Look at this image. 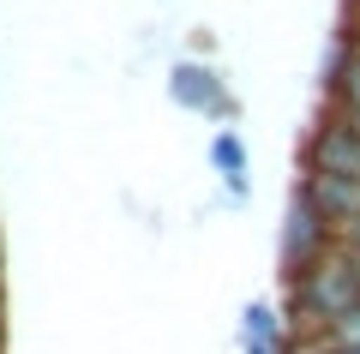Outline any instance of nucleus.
<instances>
[{
  "mask_svg": "<svg viewBox=\"0 0 360 354\" xmlns=\"http://www.w3.org/2000/svg\"><path fill=\"white\" fill-rule=\"evenodd\" d=\"M360 312V265L348 246L324 253L319 265H307L300 277L283 282V318L295 330V342H312V336H330L336 324Z\"/></svg>",
  "mask_w": 360,
  "mask_h": 354,
  "instance_id": "f257e3e1",
  "label": "nucleus"
},
{
  "mask_svg": "<svg viewBox=\"0 0 360 354\" xmlns=\"http://www.w3.org/2000/svg\"><path fill=\"white\" fill-rule=\"evenodd\" d=\"M168 102L186 114H198V120H210V127H234L240 120V96H234L229 72H222L217 61H198V54H180L174 66H168Z\"/></svg>",
  "mask_w": 360,
  "mask_h": 354,
  "instance_id": "f03ea898",
  "label": "nucleus"
},
{
  "mask_svg": "<svg viewBox=\"0 0 360 354\" xmlns=\"http://www.w3.org/2000/svg\"><path fill=\"white\" fill-rule=\"evenodd\" d=\"M336 228L324 222L319 210H312L300 192H288V210H283V234H276V265H283V282L300 277L307 265H319L324 253H336Z\"/></svg>",
  "mask_w": 360,
  "mask_h": 354,
  "instance_id": "7ed1b4c3",
  "label": "nucleus"
},
{
  "mask_svg": "<svg viewBox=\"0 0 360 354\" xmlns=\"http://www.w3.org/2000/svg\"><path fill=\"white\" fill-rule=\"evenodd\" d=\"M300 168H324V175H342L360 187V127L319 108V120L307 132V151H300Z\"/></svg>",
  "mask_w": 360,
  "mask_h": 354,
  "instance_id": "20e7f679",
  "label": "nucleus"
},
{
  "mask_svg": "<svg viewBox=\"0 0 360 354\" xmlns=\"http://www.w3.org/2000/svg\"><path fill=\"white\" fill-rule=\"evenodd\" d=\"M295 192H300V198H307L312 210H319L324 222L336 228V241H348V234L360 228V187H354V180L324 175V168H300Z\"/></svg>",
  "mask_w": 360,
  "mask_h": 354,
  "instance_id": "39448f33",
  "label": "nucleus"
},
{
  "mask_svg": "<svg viewBox=\"0 0 360 354\" xmlns=\"http://www.w3.org/2000/svg\"><path fill=\"white\" fill-rule=\"evenodd\" d=\"M234 342H240V354H295V330L276 301H246L234 318Z\"/></svg>",
  "mask_w": 360,
  "mask_h": 354,
  "instance_id": "423d86ee",
  "label": "nucleus"
},
{
  "mask_svg": "<svg viewBox=\"0 0 360 354\" xmlns=\"http://www.w3.org/2000/svg\"><path fill=\"white\" fill-rule=\"evenodd\" d=\"M205 163H210V175L222 180V192H229V204H246V192H252V151H246V139L234 127H222V132H210V144H205Z\"/></svg>",
  "mask_w": 360,
  "mask_h": 354,
  "instance_id": "0eeeda50",
  "label": "nucleus"
},
{
  "mask_svg": "<svg viewBox=\"0 0 360 354\" xmlns=\"http://www.w3.org/2000/svg\"><path fill=\"white\" fill-rule=\"evenodd\" d=\"M324 114L360 127V37H348L342 49H336L330 72H324Z\"/></svg>",
  "mask_w": 360,
  "mask_h": 354,
  "instance_id": "6e6552de",
  "label": "nucleus"
},
{
  "mask_svg": "<svg viewBox=\"0 0 360 354\" xmlns=\"http://www.w3.org/2000/svg\"><path fill=\"white\" fill-rule=\"evenodd\" d=\"M295 354H360V348H348L336 336H312V342H295Z\"/></svg>",
  "mask_w": 360,
  "mask_h": 354,
  "instance_id": "1a4fd4ad",
  "label": "nucleus"
}]
</instances>
